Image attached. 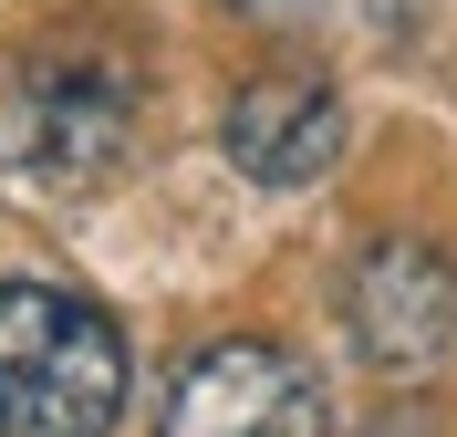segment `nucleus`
Returning <instances> with one entry per match:
<instances>
[{
  "mask_svg": "<svg viewBox=\"0 0 457 437\" xmlns=\"http://www.w3.org/2000/svg\"><path fill=\"white\" fill-rule=\"evenodd\" d=\"M156 437H333V396H322V375L302 354L228 333V344L177 365Z\"/></svg>",
  "mask_w": 457,
  "mask_h": 437,
  "instance_id": "7ed1b4c3",
  "label": "nucleus"
},
{
  "mask_svg": "<svg viewBox=\"0 0 457 437\" xmlns=\"http://www.w3.org/2000/svg\"><path fill=\"white\" fill-rule=\"evenodd\" d=\"M125 416V333L104 302L0 271V437H104Z\"/></svg>",
  "mask_w": 457,
  "mask_h": 437,
  "instance_id": "f257e3e1",
  "label": "nucleus"
},
{
  "mask_svg": "<svg viewBox=\"0 0 457 437\" xmlns=\"http://www.w3.org/2000/svg\"><path fill=\"white\" fill-rule=\"evenodd\" d=\"M125 115H136V94H125V73L94 53H42L11 73V94H0V156L31 177H62V188H84V177H104L114 156H125Z\"/></svg>",
  "mask_w": 457,
  "mask_h": 437,
  "instance_id": "f03ea898",
  "label": "nucleus"
},
{
  "mask_svg": "<svg viewBox=\"0 0 457 437\" xmlns=\"http://www.w3.org/2000/svg\"><path fill=\"white\" fill-rule=\"evenodd\" d=\"M219 136H228V167L250 188H312L343 156V94L322 73H250L228 94Z\"/></svg>",
  "mask_w": 457,
  "mask_h": 437,
  "instance_id": "39448f33",
  "label": "nucleus"
},
{
  "mask_svg": "<svg viewBox=\"0 0 457 437\" xmlns=\"http://www.w3.org/2000/svg\"><path fill=\"white\" fill-rule=\"evenodd\" d=\"M343 333L374 375H436L457 354V261L436 240H374L343 271Z\"/></svg>",
  "mask_w": 457,
  "mask_h": 437,
  "instance_id": "20e7f679",
  "label": "nucleus"
}]
</instances>
